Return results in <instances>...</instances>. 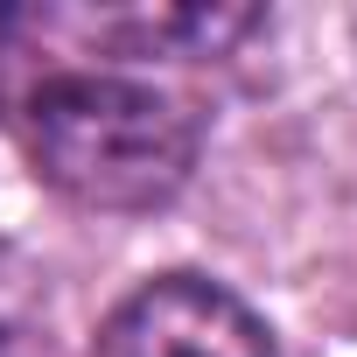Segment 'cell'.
Segmentation results:
<instances>
[{"label": "cell", "instance_id": "2", "mask_svg": "<svg viewBox=\"0 0 357 357\" xmlns=\"http://www.w3.org/2000/svg\"><path fill=\"white\" fill-rule=\"evenodd\" d=\"M98 357H287L252 301L211 273H154L98 329Z\"/></svg>", "mask_w": 357, "mask_h": 357}, {"label": "cell", "instance_id": "3", "mask_svg": "<svg viewBox=\"0 0 357 357\" xmlns=\"http://www.w3.org/2000/svg\"><path fill=\"white\" fill-rule=\"evenodd\" d=\"M0 357H50V273L0 238Z\"/></svg>", "mask_w": 357, "mask_h": 357}, {"label": "cell", "instance_id": "1", "mask_svg": "<svg viewBox=\"0 0 357 357\" xmlns=\"http://www.w3.org/2000/svg\"><path fill=\"white\" fill-rule=\"evenodd\" d=\"M259 29V8H0V133L77 211H161L204 161L211 70Z\"/></svg>", "mask_w": 357, "mask_h": 357}]
</instances>
